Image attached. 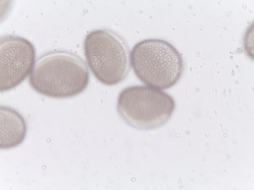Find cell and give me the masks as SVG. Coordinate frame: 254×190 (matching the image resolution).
I'll return each mask as SVG.
<instances>
[{"label": "cell", "instance_id": "1", "mask_svg": "<svg viewBox=\"0 0 254 190\" xmlns=\"http://www.w3.org/2000/svg\"><path fill=\"white\" fill-rule=\"evenodd\" d=\"M90 72L85 61L66 50H55L38 58L29 76L32 89L51 98H69L87 89Z\"/></svg>", "mask_w": 254, "mask_h": 190}, {"label": "cell", "instance_id": "2", "mask_svg": "<svg viewBox=\"0 0 254 190\" xmlns=\"http://www.w3.org/2000/svg\"><path fill=\"white\" fill-rule=\"evenodd\" d=\"M130 64L143 84L160 90L176 85L184 72L179 51L168 41L157 38L136 43L130 52Z\"/></svg>", "mask_w": 254, "mask_h": 190}, {"label": "cell", "instance_id": "3", "mask_svg": "<svg viewBox=\"0 0 254 190\" xmlns=\"http://www.w3.org/2000/svg\"><path fill=\"white\" fill-rule=\"evenodd\" d=\"M84 52L91 72L98 81L112 86L122 83L130 71V50L125 38L110 29L90 32Z\"/></svg>", "mask_w": 254, "mask_h": 190}, {"label": "cell", "instance_id": "4", "mask_svg": "<svg viewBox=\"0 0 254 190\" xmlns=\"http://www.w3.org/2000/svg\"><path fill=\"white\" fill-rule=\"evenodd\" d=\"M176 103L171 95L149 86H131L122 90L117 101L119 115L130 127L155 129L173 115Z\"/></svg>", "mask_w": 254, "mask_h": 190}, {"label": "cell", "instance_id": "5", "mask_svg": "<svg viewBox=\"0 0 254 190\" xmlns=\"http://www.w3.org/2000/svg\"><path fill=\"white\" fill-rule=\"evenodd\" d=\"M36 64V49L32 43L16 35L0 39V90L15 89L30 76Z\"/></svg>", "mask_w": 254, "mask_h": 190}, {"label": "cell", "instance_id": "6", "mask_svg": "<svg viewBox=\"0 0 254 190\" xmlns=\"http://www.w3.org/2000/svg\"><path fill=\"white\" fill-rule=\"evenodd\" d=\"M26 121L15 109L1 106V140L0 148L9 150L20 145L26 138Z\"/></svg>", "mask_w": 254, "mask_h": 190}]
</instances>
